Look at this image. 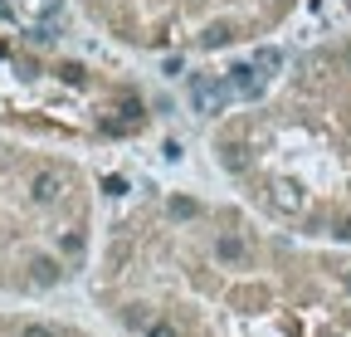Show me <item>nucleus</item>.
I'll return each instance as SVG.
<instances>
[{
	"instance_id": "obj_1",
	"label": "nucleus",
	"mask_w": 351,
	"mask_h": 337,
	"mask_svg": "<svg viewBox=\"0 0 351 337\" xmlns=\"http://www.w3.org/2000/svg\"><path fill=\"white\" fill-rule=\"evenodd\" d=\"M88 299L122 337H351V244L278 230L225 191L147 186L103 225Z\"/></svg>"
},
{
	"instance_id": "obj_2",
	"label": "nucleus",
	"mask_w": 351,
	"mask_h": 337,
	"mask_svg": "<svg viewBox=\"0 0 351 337\" xmlns=\"http://www.w3.org/2000/svg\"><path fill=\"white\" fill-rule=\"evenodd\" d=\"M205 161L258 220L351 244V34L307 39L258 93L219 108Z\"/></svg>"
},
{
	"instance_id": "obj_3",
	"label": "nucleus",
	"mask_w": 351,
	"mask_h": 337,
	"mask_svg": "<svg viewBox=\"0 0 351 337\" xmlns=\"http://www.w3.org/2000/svg\"><path fill=\"white\" fill-rule=\"evenodd\" d=\"M0 117L98 152L147 147L161 132V103L142 78L69 54L49 34H0Z\"/></svg>"
},
{
	"instance_id": "obj_4",
	"label": "nucleus",
	"mask_w": 351,
	"mask_h": 337,
	"mask_svg": "<svg viewBox=\"0 0 351 337\" xmlns=\"http://www.w3.org/2000/svg\"><path fill=\"white\" fill-rule=\"evenodd\" d=\"M103 235V191L59 152L0 142V288L54 293L88 274Z\"/></svg>"
},
{
	"instance_id": "obj_5",
	"label": "nucleus",
	"mask_w": 351,
	"mask_h": 337,
	"mask_svg": "<svg viewBox=\"0 0 351 337\" xmlns=\"http://www.w3.org/2000/svg\"><path fill=\"white\" fill-rule=\"evenodd\" d=\"M112 49L152 64L234 59L283 39L313 0H73Z\"/></svg>"
},
{
	"instance_id": "obj_6",
	"label": "nucleus",
	"mask_w": 351,
	"mask_h": 337,
	"mask_svg": "<svg viewBox=\"0 0 351 337\" xmlns=\"http://www.w3.org/2000/svg\"><path fill=\"white\" fill-rule=\"evenodd\" d=\"M0 337H103V332L64 323V318H44V313H10L0 318Z\"/></svg>"
}]
</instances>
